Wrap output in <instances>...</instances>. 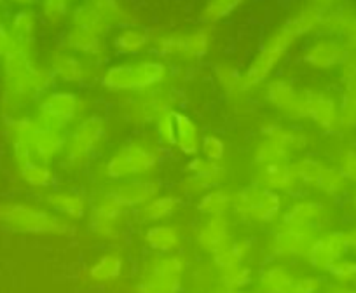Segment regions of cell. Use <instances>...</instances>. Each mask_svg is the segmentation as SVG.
<instances>
[{"mask_svg":"<svg viewBox=\"0 0 356 293\" xmlns=\"http://www.w3.org/2000/svg\"><path fill=\"white\" fill-rule=\"evenodd\" d=\"M37 42H18L11 53L2 58V97L0 115L26 112L47 91L56 87V79L47 65L35 58Z\"/></svg>","mask_w":356,"mask_h":293,"instance_id":"6da1fadb","label":"cell"},{"mask_svg":"<svg viewBox=\"0 0 356 293\" xmlns=\"http://www.w3.org/2000/svg\"><path fill=\"white\" fill-rule=\"evenodd\" d=\"M164 158L166 151L157 145L154 136L140 133L122 142L105 159H98L89 169L93 171V178L105 185L111 182L156 176Z\"/></svg>","mask_w":356,"mask_h":293,"instance_id":"7a4b0ae2","label":"cell"},{"mask_svg":"<svg viewBox=\"0 0 356 293\" xmlns=\"http://www.w3.org/2000/svg\"><path fill=\"white\" fill-rule=\"evenodd\" d=\"M108 121L100 112H91L79 119L67 131V145L58 166L63 173L89 169L107 149Z\"/></svg>","mask_w":356,"mask_h":293,"instance_id":"3957f363","label":"cell"},{"mask_svg":"<svg viewBox=\"0 0 356 293\" xmlns=\"http://www.w3.org/2000/svg\"><path fill=\"white\" fill-rule=\"evenodd\" d=\"M0 227L25 236L54 237H70L77 231L75 222L58 217L42 203L25 199L0 201Z\"/></svg>","mask_w":356,"mask_h":293,"instance_id":"277c9868","label":"cell"},{"mask_svg":"<svg viewBox=\"0 0 356 293\" xmlns=\"http://www.w3.org/2000/svg\"><path fill=\"white\" fill-rule=\"evenodd\" d=\"M170 79V67L159 58L121 61L104 67L98 84L111 94H142L161 87Z\"/></svg>","mask_w":356,"mask_h":293,"instance_id":"5b68a950","label":"cell"},{"mask_svg":"<svg viewBox=\"0 0 356 293\" xmlns=\"http://www.w3.org/2000/svg\"><path fill=\"white\" fill-rule=\"evenodd\" d=\"M95 112L93 100L70 87H53L33 105L37 121L44 126L67 133L79 119Z\"/></svg>","mask_w":356,"mask_h":293,"instance_id":"8992f818","label":"cell"},{"mask_svg":"<svg viewBox=\"0 0 356 293\" xmlns=\"http://www.w3.org/2000/svg\"><path fill=\"white\" fill-rule=\"evenodd\" d=\"M286 197L276 190L250 182L234 192L231 213L239 222L250 226H273L282 220Z\"/></svg>","mask_w":356,"mask_h":293,"instance_id":"52a82bcc","label":"cell"},{"mask_svg":"<svg viewBox=\"0 0 356 293\" xmlns=\"http://www.w3.org/2000/svg\"><path fill=\"white\" fill-rule=\"evenodd\" d=\"M313 136L309 131L293 126L282 124L273 133L260 136L252 152L253 166L267 162H292L299 156L306 154L313 145Z\"/></svg>","mask_w":356,"mask_h":293,"instance_id":"ba28073f","label":"cell"},{"mask_svg":"<svg viewBox=\"0 0 356 293\" xmlns=\"http://www.w3.org/2000/svg\"><path fill=\"white\" fill-rule=\"evenodd\" d=\"M187 265L189 260L182 251L171 255L152 253L143 262L136 293H182Z\"/></svg>","mask_w":356,"mask_h":293,"instance_id":"9c48e42d","label":"cell"},{"mask_svg":"<svg viewBox=\"0 0 356 293\" xmlns=\"http://www.w3.org/2000/svg\"><path fill=\"white\" fill-rule=\"evenodd\" d=\"M131 211L118 206L104 189H97L89 196V210L86 226L89 234L108 244H118L124 240Z\"/></svg>","mask_w":356,"mask_h":293,"instance_id":"30bf717a","label":"cell"},{"mask_svg":"<svg viewBox=\"0 0 356 293\" xmlns=\"http://www.w3.org/2000/svg\"><path fill=\"white\" fill-rule=\"evenodd\" d=\"M47 67L53 72L56 84H65L70 90L72 87H86L98 83L102 70H104V67L84 60V58L72 53L67 47L60 46V44L49 53Z\"/></svg>","mask_w":356,"mask_h":293,"instance_id":"8fae6325","label":"cell"},{"mask_svg":"<svg viewBox=\"0 0 356 293\" xmlns=\"http://www.w3.org/2000/svg\"><path fill=\"white\" fill-rule=\"evenodd\" d=\"M178 97L173 91L156 87L142 94H131L121 101V117L135 128L152 126L163 112L177 110Z\"/></svg>","mask_w":356,"mask_h":293,"instance_id":"7c38bea8","label":"cell"},{"mask_svg":"<svg viewBox=\"0 0 356 293\" xmlns=\"http://www.w3.org/2000/svg\"><path fill=\"white\" fill-rule=\"evenodd\" d=\"M320 233L306 227L286 226L278 222L273 229L269 243H267V255L273 260H299L306 258L311 244Z\"/></svg>","mask_w":356,"mask_h":293,"instance_id":"4fadbf2b","label":"cell"},{"mask_svg":"<svg viewBox=\"0 0 356 293\" xmlns=\"http://www.w3.org/2000/svg\"><path fill=\"white\" fill-rule=\"evenodd\" d=\"M264 100L271 108H275L282 117L289 121H306V103L304 91L296 86L292 79L286 77H273L264 84Z\"/></svg>","mask_w":356,"mask_h":293,"instance_id":"5bb4252c","label":"cell"},{"mask_svg":"<svg viewBox=\"0 0 356 293\" xmlns=\"http://www.w3.org/2000/svg\"><path fill=\"white\" fill-rule=\"evenodd\" d=\"M102 189L118 206L128 211H135L145 203H149L152 197L164 192V182L159 176H149V178H133L105 183V185H102Z\"/></svg>","mask_w":356,"mask_h":293,"instance_id":"9a60e30c","label":"cell"},{"mask_svg":"<svg viewBox=\"0 0 356 293\" xmlns=\"http://www.w3.org/2000/svg\"><path fill=\"white\" fill-rule=\"evenodd\" d=\"M302 91L304 103H306V121L328 136L342 133L337 97L316 87H306Z\"/></svg>","mask_w":356,"mask_h":293,"instance_id":"2e32d148","label":"cell"},{"mask_svg":"<svg viewBox=\"0 0 356 293\" xmlns=\"http://www.w3.org/2000/svg\"><path fill=\"white\" fill-rule=\"evenodd\" d=\"M330 208L325 204V201L313 199V197H307L306 194H300V196L292 197L290 203H286L280 222L321 233L330 224Z\"/></svg>","mask_w":356,"mask_h":293,"instance_id":"e0dca14e","label":"cell"},{"mask_svg":"<svg viewBox=\"0 0 356 293\" xmlns=\"http://www.w3.org/2000/svg\"><path fill=\"white\" fill-rule=\"evenodd\" d=\"M346 44L342 39L325 33H318L314 39H311L302 49L300 60L311 70L327 72L339 68L344 61Z\"/></svg>","mask_w":356,"mask_h":293,"instance_id":"ac0fdd59","label":"cell"},{"mask_svg":"<svg viewBox=\"0 0 356 293\" xmlns=\"http://www.w3.org/2000/svg\"><path fill=\"white\" fill-rule=\"evenodd\" d=\"M252 182L269 190H276L285 197H297L304 194L292 162H267L253 166Z\"/></svg>","mask_w":356,"mask_h":293,"instance_id":"d6986e66","label":"cell"},{"mask_svg":"<svg viewBox=\"0 0 356 293\" xmlns=\"http://www.w3.org/2000/svg\"><path fill=\"white\" fill-rule=\"evenodd\" d=\"M60 46L67 47L72 53L79 54L84 60L97 63L100 67H107L111 61V47H108L107 39L93 35V33L84 32V30L72 28L68 26L60 37Z\"/></svg>","mask_w":356,"mask_h":293,"instance_id":"ffe728a7","label":"cell"},{"mask_svg":"<svg viewBox=\"0 0 356 293\" xmlns=\"http://www.w3.org/2000/svg\"><path fill=\"white\" fill-rule=\"evenodd\" d=\"M348 255V243L342 231H321L311 244L306 262L316 272H327L334 262Z\"/></svg>","mask_w":356,"mask_h":293,"instance_id":"44dd1931","label":"cell"},{"mask_svg":"<svg viewBox=\"0 0 356 293\" xmlns=\"http://www.w3.org/2000/svg\"><path fill=\"white\" fill-rule=\"evenodd\" d=\"M40 201L53 213H56L58 217L67 218L70 222L84 220L88 217L89 196H86L81 190L54 187V189L44 192L40 196Z\"/></svg>","mask_w":356,"mask_h":293,"instance_id":"7402d4cb","label":"cell"},{"mask_svg":"<svg viewBox=\"0 0 356 293\" xmlns=\"http://www.w3.org/2000/svg\"><path fill=\"white\" fill-rule=\"evenodd\" d=\"M232 240H234V234H232V222L229 215L203 218L194 233V243L197 250L210 255Z\"/></svg>","mask_w":356,"mask_h":293,"instance_id":"603a6c76","label":"cell"},{"mask_svg":"<svg viewBox=\"0 0 356 293\" xmlns=\"http://www.w3.org/2000/svg\"><path fill=\"white\" fill-rule=\"evenodd\" d=\"M283 56L280 54L271 53V51L260 49L257 51V54L253 56V60L250 61V65L246 67V70L243 72L241 77V93L243 97L253 93L259 87H262L264 84L269 79H273L275 72L278 70V67L282 65Z\"/></svg>","mask_w":356,"mask_h":293,"instance_id":"cb8c5ba5","label":"cell"},{"mask_svg":"<svg viewBox=\"0 0 356 293\" xmlns=\"http://www.w3.org/2000/svg\"><path fill=\"white\" fill-rule=\"evenodd\" d=\"M184 204V197L175 192H161L159 196L152 197L149 203L143 204L138 210L131 211L135 222L143 226H152V224L170 222L171 218L180 211Z\"/></svg>","mask_w":356,"mask_h":293,"instance_id":"d4e9b609","label":"cell"},{"mask_svg":"<svg viewBox=\"0 0 356 293\" xmlns=\"http://www.w3.org/2000/svg\"><path fill=\"white\" fill-rule=\"evenodd\" d=\"M150 44H152V30L136 23L115 30L111 40V49L119 56L136 58L150 51Z\"/></svg>","mask_w":356,"mask_h":293,"instance_id":"484cf974","label":"cell"},{"mask_svg":"<svg viewBox=\"0 0 356 293\" xmlns=\"http://www.w3.org/2000/svg\"><path fill=\"white\" fill-rule=\"evenodd\" d=\"M142 237L147 250L156 255L178 253V251H182L184 246L182 229L170 222L147 226Z\"/></svg>","mask_w":356,"mask_h":293,"instance_id":"4316f807","label":"cell"},{"mask_svg":"<svg viewBox=\"0 0 356 293\" xmlns=\"http://www.w3.org/2000/svg\"><path fill=\"white\" fill-rule=\"evenodd\" d=\"M65 145H67V133L58 131V129L49 128V126H44L42 122H39L32 143H30L33 159L49 162V165L60 161L65 152Z\"/></svg>","mask_w":356,"mask_h":293,"instance_id":"83f0119b","label":"cell"},{"mask_svg":"<svg viewBox=\"0 0 356 293\" xmlns=\"http://www.w3.org/2000/svg\"><path fill=\"white\" fill-rule=\"evenodd\" d=\"M213 26L200 25L193 30L180 32L178 61H201L210 54L213 46Z\"/></svg>","mask_w":356,"mask_h":293,"instance_id":"f1b7e54d","label":"cell"},{"mask_svg":"<svg viewBox=\"0 0 356 293\" xmlns=\"http://www.w3.org/2000/svg\"><path fill=\"white\" fill-rule=\"evenodd\" d=\"M16 175L23 185L29 187L33 192H39L40 196L58 187V183H60L58 169L49 162L37 161V159H32L22 166H16Z\"/></svg>","mask_w":356,"mask_h":293,"instance_id":"f546056e","label":"cell"},{"mask_svg":"<svg viewBox=\"0 0 356 293\" xmlns=\"http://www.w3.org/2000/svg\"><path fill=\"white\" fill-rule=\"evenodd\" d=\"M257 248V241L253 237H239V240L229 241L222 248H218L215 253H211V264L218 272H227L232 269H238L246 265V260L253 255Z\"/></svg>","mask_w":356,"mask_h":293,"instance_id":"4dcf8cb0","label":"cell"},{"mask_svg":"<svg viewBox=\"0 0 356 293\" xmlns=\"http://www.w3.org/2000/svg\"><path fill=\"white\" fill-rule=\"evenodd\" d=\"M175 122H177L175 151L187 159L200 156L201 142H203V131L200 124L182 110H175Z\"/></svg>","mask_w":356,"mask_h":293,"instance_id":"1f68e13d","label":"cell"},{"mask_svg":"<svg viewBox=\"0 0 356 293\" xmlns=\"http://www.w3.org/2000/svg\"><path fill=\"white\" fill-rule=\"evenodd\" d=\"M124 257L121 251L108 250L97 257V260L86 269V278L93 285H108V283L115 281L124 272Z\"/></svg>","mask_w":356,"mask_h":293,"instance_id":"d6a6232c","label":"cell"},{"mask_svg":"<svg viewBox=\"0 0 356 293\" xmlns=\"http://www.w3.org/2000/svg\"><path fill=\"white\" fill-rule=\"evenodd\" d=\"M296 279L286 265L273 260L260 269L255 283L259 285V293H293Z\"/></svg>","mask_w":356,"mask_h":293,"instance_id":"836d02e7","label":"cell"},{"mask_svg":"<svg viewBox=\"0 0 356 293\" xmlns=\"http://www.w3.org/2000/svg\"><path fill=\"white\" fill-rule=\"evenodd\" d=\"M8 26L18 42H37L42 19L37 9H16L8 16Z\"/></svg>","mask_w":356,"mask_h":293,"instance_id":"e575fe53","label":"cell"},{"mask_svg":"<svg viewBox=\"0 0 356 293\" xmlns=\"http://www.w3.org/2000/svg\"><path fill=\"white\" fill-rule=\"evenodd\" d=\"M68 26L72 28H79V30H84V32L93 33V35L98 37H104L107 39L108 33L112 32L111 25L95 11L88 2H79L72 8L70 12V18H68Z\"/></svg>","mask_w":356,"mask_h":293,"instance_id":"d590c367","label":"cell"},{"mask_svg":"<svg viewBox=\"0 0 356 293\" xmlns=\"http://www.w3.org/2000/svg\"><path fill=\"white\" fill-rule=\"evenodd\" d=\"M184 169H186V175L197 176L204 183H208L211 189L224 185L229 180V168L225 162L208 161L203 156H194V158L187 159Z\"/></svg>","mask_w":356,"mask_h":293,"instance_id":"8d00e7d4","label":"cell"},{"mask_svg":"<svg viewBox=\"0 0 356 293\" xmlns=\"http://www.w3.org/2000/svg\"><path fill=\"white\" fill-rule=\"evenodd\" d=\"M88 2L105 22L111 25L112 30L122 28L128 25H136V15L122 2V0H84Z\"/></svg>","mask_w":356,"mask_h":293,"instance_id":"74e56055","label":"cell"},{"mask_svg":"<svg viewBox=\"0 0 356 293\" xmlns=\"http://www.w3.org/2000/svg\"><path fill=\"white\" fill-rule=\"evenodd\" d=\"M323 16V12L318 11L316 8H313V6L307 2V4L300 6L297 11H293L283 23H285L299 39H306V37H311L314 35V33L321 32Z\"/></svg>","mask_w":356,"mask_h":293,"instance_id":"f35d334b","label":"cell"},{"mask_svg":"<svg viewBox=\"0 0 356 293\" xmlns=\"http://www.w3.org/2000/svg\"><path fill=\"white\" fill-rule=\"evenodd\" d=\"M232 201H234V194L224 185L213 187V189L207 190L203 196L196 199V210L203 218L207 217H222V215H229L232 211Z\"/></svg>","mask_w":356,"mask_h":293,"instance_id":"ab89813d","label":"cell"},{"mask_svg":"<svg viewBox=\"0 0 356 293\" xmlns=\"http://www.w3.org/2000/svg\"><path fill=\"white\" fill-rule=\"evenodd\" d=\"M349 185L351 183L344 178L341 171L337 169L335 165H327L321 171L320 178H318L314 190L320 192L321 196L328 197V199L339 201L349 194Z\"/></svg>","mask_w":356,"mask_h":293,"instance_id":"60d3db41","label":"cell"},{"mask_svg":"<svg viewBox=\"0 0 356 293\" xmlns=\"http://www.w3.org/2000/svg\"><path fill=\"white\" fill-rule=\"evenodd\" d=\"M241 77L243 72L231 61H220L213 67V79L222 93L231 100H238L243 97L241 93Z\"/></svg>","mask_w":356,"mask_h":293,"instance_id":"b9f144b4","label":"cell"},{"mask_svg":"<svg viewBox=\"0 0 356 293\" xmlns=\"http://www.w3.org/2000/svg\"><path fill=\"white\" fill-rule=\"evenodd\" d=\"M72 0H40L39 11L42 26L49 30H60L68 23L72 12Z\"/></svg>","mask_w":356,"mask_h":293,"instance_id":"7bdbcfd3","label":"cell"},{"mask_svg":"<svg viewBox=\"0 0 356 293\" xmlns=\"http://www.w3.org/2000/svg\"><path fill=\"white\" fill-rule=\"evenodd\" d=\"M243 4H245V0H207L203 8L200 9L197 19L201 25L215 26L234 15Z\"/></svg>","mask_w":356,"mask_h":293,"instance_id":"ee69618b","label":"cell"},{"mask_svg":"<svg viewBox=\"0 0 356 293\" xmlns=\"http://www.w3.org/2000/svg\"><path fill=\"white\" fill-rule=\"evenodd\" d=\"M292 165L302 190H311L316 185L321 171L327 166V161H323V159L314 154H302L293 159Z\"/></svg>","mask_w":356,"mask_h":293,"instance_id":"f6af8a7d","label":"cell"},{"mask_svg":"<svg viewBox=\"0 0 356 293\" xmlns=\"http://www.w3.org/2000/svg\"><path fill=\"white\" fill-rule=\"evenodd\" d=\"M299 40V37H297L285 23H282V25L273 28L271 32L264 37L262 42H260V49L271 51V53H276L280 54V56L285 58L286 54H289V51L292 49Z\"/></svg>","mask_w":356,"mask_h":293,"instance_id":"bcb514c9","label":"cell"},{"mask_svg":"<svg viewBox=\"0 0 356 293\" xmlns=\"http://www.w3.org/2000/svg\"><path fill=\"white\" fill-rule=\"evenodd\" d=\"M356 15V9L353 8L351 4H342L339 8H335L334 11L327 12L323 16V25H321V32L325 35H332V37H339L341 39L344 30L348 28L349 22L353 19V16Z\"/></svg>","mask_w":356,"mask_h":293,"instance_id":"7dc6e473","label":"cell"},{"mask_svg":"<svg viewBox=\"0 0 356 293\" xmlns=\"http://www.w3.org/2000/svg\"><path fill=\"white\" fill-rule=\"evenodd\" d=\"M152 136L157 145L164 151L175 149V136H177V122H175V110L163 112L156 121L152 122Z\"/></svg>","mask_w":356,"mask_h":293,"instance_id":"c3c4849f","label":"cell"},{"mask_svg":"<svg viewBox=\"0 0 356 293\" xmlns=\"http://www.w3.org/2000/svg\"><path fill=\"white\" fill-rule=\"evenodd\" d=\"M257 281L255 269L252 265H241L227 272H218V285L227 290H248Z\"/></svg>","mask_w":356,"mask_h":293,"instance_id":"681fc988","label":"cell"},{"mask_svg":"<svg viewBox=\"0 0 356 293\" xmlns=\"http://www.w3.org/2000/svg\"><path fill=\"white\" fill-rule=\"evenodd\" d=\"M325 274H328V278L332 281H335V285H356V258H339L337 262H334L328 267V271Z\"/></svg>","mask_w":356,"mask_h":293,"instance_id":"f907efd6","label":"cell"},{"mask_svg":"<svg viewBox=\"0 0 356 293\" xmlns=\"http://www.w3.org/2000/svg\"><path fill=\"white\" fill-rule=\"evenodd\" d=\"M335 166L349 183L356 185V142H346L335 156Z\"/></svg>","mask_w":356,"mask_h":293,"instance_id":"816d5d0a","label":"cell"},{"mask_svg":"<svg viewBox=\"0 0 356 293\" xmlns=\"http://www.w3.org/2000/svg\"><path fill=\"white\" fill-rule=\"evenodd\" d=\"M227 149L229 146L224 136L215 135V133H207V135H203L200 156H203V158L208 159V161L225 162V158H227Z\"/></svg>","mask_w":356,"mask_h":293,"instance_id":"f5cc1de1","label":"cell"},{"mask_svg":"<svg viewBox=\"0 0 356 293\" xmlns=\"http://www.w3.org/2000/svg\"><path fill=\"white\" fill-rule=\"evenodd\" d=\"M211 187L208 183H204L203 180L197 178L194 175H186L184 180L178 183V194L184 197V199H197L200 196H203L207 190H210Z\"/></svg>","mask_w":356,"mask_h":293,"instance_id":"db71d44e","label":"cell"},{"mask_svg":"<svg viewBox=\"0 0 356 293\" xmlns=\"http://www.w3.org/2000/svg\"><path fill=\"white\" fill-rule=\"evenodd\" d=\"M325 281L321 276L311 274V276H302V278L296 279V285H293V293H320L323 290Z\"/></svg>","mask_w":356,"mask_h":293,"instance_id":"11a10c76","label":"cell"},{"mask_svg":"<svg viewBox=\"0 0 356 293\" xmlns=\"http://www.w3.org/2000/svg\"><path fill=\"white\" fill-rule=\"evenodd\" d=\"M16 46V39L13 37L11 30H9L8 22L0 26V58H6Z\"/></svg>","mask_w":356,"mask_h":293,"instance_id":"9f6ffc18","label":"cell"},{"mask_svg":"<svg viewBox=\"0 0 356 293\" xmlns=\"http://www.w3.org/2000/svg\"><path fill=\"white\" fill-rule=\"evenodd\" d=\"M342 42L346 44V47L351 51H356V15L353 16V19L349 22L348 28L344 30V33H342Z\"/></svg>","mask_w":356,"mask_h":293,"instance_id":"6f0895ef","label":"cell"},{"mask_svg":"<svg viewBox=\"0 0 356 293\" xmlns=\"http://www.w3.org/2000/svg\"><path fill=\"white\" fill-rule=\"evenodd\" d=\"M313 8H316L318 11H321L323 15H327V12L334 11L335 8H339V6L346 4V0H307Z\"/></svg>","mask_w":356,"mask_h":293,"instance_id":"680465c9","label":"cell"},{"mask_svg":"<svg viewBox=\"0 0 356 293\" xmlns=\"http://www.w3.org/2000/svg\"><path fill=\"white\" fill-rule=\"evenodd\" d=\"M40 0H9V6H15L18 9H37Z\"/></svg>","mask_w":356,"mask_h":293,"instance_id":"91938a15","label":"cell"},{"mask_svg":"<svg viewBox=\"0 0 356 293\" xmlns=\"http://www.w3.org/2000/svg\"><path fill=\"white\" fill-rule=\"evenodd\" d=\"M346 243H348V251L356 253V226L351 227L349 231H346Z\"/></svg>","mask_w":356,"mask_h":293,"instance_id":"94428289","label":"cell"},{"mask_svg":"<svg viewBox=\"0 0 356 293\" xmlns=\"http://www.w3.org/2000/svg\"><path fill=\"white\" fill-rule=\"evenodd\" d=\"M328 293H356L355 286H346V285H330Z\"/></svg>","mask_w":356,"mask_h":293,"instance_id":"6125c7cd","label":"cell"},{"mask_svg":"<svg viewBox=\"0 0 356 293\" xmlns=\"http://www.w3.org/2000/svg\"><path fill=\"white\" fill-rule=\"evenodd\" d=\"M211 293H250L246 290H227V288H220L217 292H211Z\"/></svg>","mask_w":356,"mask_h":293,"instance_id":"be15d7a7","label":"cell"},{"mask_svg":"<svg viewBox=\"0 0 356 293\" xmlns=\"http://www.w3.org/2000/svg\"><path fill=\"white\" fill-rule=\"evenodd\" d=\"M349 204H351L353 210L356 211V190H355V192L351 194V196H349Z\"/></svg>","mask_w":356,"mask_h":293,"instance_id":"e7e4bbea","label":"cell"},{"mask_svg":"<svg viewBox=\"0 0 356 293\" xmlns=\"http://www.w3.org/2000/svg\"><path fill=\"white\" fill-rule=\"evenodd\" d=\"M9 8V0H0V11H6Z\"/></svg>","mask_w":356,"mask_h":293,"instance_id":"03108f58","label":"cell"},{"mask_svg":"<svg viewBox=\"0 0 356 293\" xmlns=\"http://www.w3.org/2000/svg\"><path fill=\"white\" fill-rule=\"evenodd\" d=\"M6 22H8V18H6V16H2V11H0V26L4 25Z\"/></svg>","mask_w":356,"mask_h":293,"instance_id":"003e7915","label":"cell"}]
</instances>
